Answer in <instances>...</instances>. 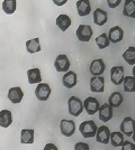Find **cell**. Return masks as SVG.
<instances>
[{
	"label": "cell",
	"instance_id": "6da1fadb",
	"mask_svg": "<svg viewBox=\"0 0 135 150\" xmlns=\"http://www.w3.org/2000/svg\"><path fill=\"white\" fill-rule=\"evenodd\" d=\"M79 131L82 134L84 138H94L96 137L97 131H98V127L95 123V121L92 120H87L81 122L79 125Z\"/></svg>",
	"mask_w": 135,
	"mask_h": 150
},
{
	"label": "cell",
	"instance_id": "7a4b0ae2",
	"mask_svg": "<svg viewBox=\"0 0 135 150\" xmlns=\"http://www.w3.org/2000/svg\"><path fill=\"white\" fill-rule=\"evenodd\" d=\"M84 109V102L77 96H71L68 100V110L72 117H79L82 113Z\"/></svg>",
	"mask_w": 135,
	"mask_h": 150
},
{
	"label": "cell",
	"instance_id": "3957f363",
	"mask_svg": "<svg viewBox=\"0 0 135 150\" xmlns=\"http://www.w3.org/2000/svg\"><path fill=\"white\" fill-rule=\"evenodd\" d=\"M36 99L41 102H46L51 95V88L47 83H39L35 88Z\"/></svg>",
	"mask_w": 135,
	"mask_h": 150
},
{
	"label": "cell",
	"instance_id": "277c9868",
	"mask_svg": "<svg viewBox=\"0 0 135 150\" xmlns=\"http://www.w3.org/2000/svg\"><path fill=\"white\" fill-rule=\"evenodd\" d=\"M92 34H94V30L89 25H80L77 28V31H76L78 39L80 42H86V43L91 39Z\"/></svg>",
	"mask_w": 135,
	"mask_h": 150
},
{
	"label": "cell",
	"instance_id": "5b68a950",
	"mask_svg": "<svg viewBox=\"0 0 135 150\" xmlns=\"http://www.w3.org/2000/svg\"><path fill=\"white\" fill-rule=\"evenodd\" d=\"M54 66L59 73H66L70 69V61L66 55L61 54L54 61Z\"/></svg>",
	"mask_w": 135,
	"mask_h": 150
},
{
	"label": "cell",
	"instance_id": "8992f818",
	"mask_svg": "<svg viewBox=\"0 0 135 150\" xmlns=\"http://www.w3.org/2000/svg\"><path fill=\"white\" fill-rule=\"evenodd\" d=\"M60 130L64 137H72L76 132V123L72 120L63 119L60 122Z\"/></svg>",
	"mask_w": 135,
	"mask_h": 150
},
{
	"label": "cell",
	"instance_id": "52a82bcc",
	"mask_svg": "<svg viewBox=\"0 0 135 150\" xmlns=\"http://www.w3.org/2000/svg\"><path fill=\"white\" fill-rule=\"evenodd\" d=\"M124 67L123 66H114L110 69V81L115 85H121L124 82Z\"/></svg>",
	"mask_w": 135,
	"mask_h": 150
},
{
	"label": "cell",
	"instance_id": "ba28073f",
	"mask_svg": "<svg viewBox=\"0 0 135 150\" xmlns=\"http://www.w3.org/2000/svg\"><path fill=\"white\" fill-rule=\"evenodd\" d=\"M121 131L126 137H132L135 131V120L131 117H126L121 123Z\"/></svg>",
	"mask_w": 135,
	"mask_h": 150
},
{
	"label": "cell",
	"instance_id": "9c48e42d",
	"mask_svg": "<svg viewBox=\"0 0 135 150\" xmlns=\"http://www.w3.org/2000/svg\"><path fill=\"white\" fill-rule=\"evenodd\" d=\"M90 91L94 93H103L105 91V79L103 76H92L90 79Z\"/></svg>",
	"mask_w": 135,
	"mask_h": 150
},
{
	"label": "cell",
	"instance_id": "30bf717a",
	"mask_svg": "<svg viewBox=\"0 0 135 150\" xmlns=\"http://www.w3.org/2000/svg\"><path fill=\"white\" fill-rule=\"evenodd\" d=\"M84 106L86 112L88 113L89 115H94L100 109V104H99L98 100L95 99V98H92V96H89V98H87L84 101Z\"/></svg>",
	"mask_w": 135,
	"mask_h": 150
},
{
	"label": "cell",
	"instance_id": "8fae6325",
	"mask_svg": "<svg viewBox=\"0 0 135 150\" xmlns=\"http://www.w3.org/2000/svg\"><path fill=\"white\" fill-rule=\"evenodd\" d=\"M110 131L109 128L106 125H101L98 128V131L96 134V141L99 144H108L110 142Z\"/></svg>",
	"mask_w": 135,
	"mask_h": 150
},
{
	"label": "cell",
	"instance_id": "7c38bea8",
	"mask_svg": "<svg viewBox=\"0 0 135 150\" xmlns=\"http://www.w3.org/2000/svg\"><path fill=\"white\" fill-rule=\"evenodd\" d=\"M99 120L103 122H108L109 120L113 118V106L110 105L109 103H104L103 105H100L99 109Z\"/></svg>",
	"mask_w": 135,
	"mask_h": 150
},
{
	"label": "cell",
	"instance_id": "4fadbf2b",
	"mask_svg": "<svg viewBox=\"0 0 135 150\" xmlns=\"http://www.w3.org/2000/svg\"><path fill=\"white\" fill-rule=\"evenodd\" d=\"M105 69H106V66L101 58L94 59L90 64V73L94 76H101L105 72Z\"/></svg>",
	"mask_w": 135,
	"mask_h": 150
},
{
	"label": "cell",
	"instance_id": "5bb4252c",
	"mask_svg": "<svg viewBox=\"0 0 135 150\" xmlns=\"http://www.w3.org/2000/svg\"><path fill=\"white\" fill-rule=\"evenodd\" d=\"M23 98H24V92H23V90L19 86H15V88H9L8 99L11 103H14V104L20 103L23 101Z\"/></svg>",
	"mask_w": 135,
	"mask_h": 150
},
{
	"label": "cell",
	"instance_id": "9a60e30c",
	"mask_svg": "<svg viewBox=\"0 0 135 150\" xmlns=\"http://www.w3.org/2000/svg\"><path fill=\"white\" fill-rule=\"evenodd\" d=\"M108 37H109V39H110V43L117 44V43H119V42L123 40L124 31H123V29L119 26H114V27H111L109 29Z\"/></svg>",
	"mask_w": 135,
	"mask_h": 150
},
{
	"label": "cell",
	"instance_id": "2e32d148",
	"mask_svg": "<svg viewBox=\"0 0 135 150\" xmlns=\"http://www.w3.org/2000/svg\"><path fill=\"white\" fill-rule=\"evenodd\" d=\"M62 83H63V85L65 88H74L78 83V75L74 72H72V71H68L62 77Z\"/></svg>",
	"mask_w": 135,
	"mask_h": 150
},
{
	"label": "cell",
	"instance_id": "e0dca14e",
	"mask_svg": "<svg viewBox=\"0 0 135 150\" xmlns=\"http://www.w3.org/2000/svg\"><path fill=\"white\" fill-rule=\"evenodd\" d=\"M77 11L80 17L88 16L91 13V5L89 0H78L77 1Z\"/></svg>",
	"mask_w": 135,
	"mask_h": 150
},
{
	"label": "cell",
	"instance_id": "ac0fdd59",
	"mask_svg": "<svg viewBox=\"0 0 135 150\" xmlns=\"http://www.w3.org/2000/svg\"><path fill=\"white\" fill-rule=\"evenodd\" d=\"M107 20H108V15L104 9H100V8L95 9V11H94V23L97 26H104L107 23Z\"/></svg>",
	"mask_w": 135,
	"mask_h": 150
},
{
	"label": "cell",
	"instance_id": "d6986e66",
	"mask_svg": "<svg viewBox=\"0 0 135 150\" xmlns=\"http://www.w3.org/2000/svg\"><path fill=\"white\" fill-rule=\"evenodd\" d=\"M27 79L29 84H39L42 83V75L41 71L37 67H34L27 71Z\"/></svg>",
	"mask_w": 135,
	"mask_h": 150
},
{
	"label": "cell",
	"instance_id": "ffe728a7",
	"mask_svg": "<svg viewBox=\"0 0 135 150\" xmlns=\"http://www.w3.org/2000/svg\"><path fill=\"white\" fill-rule=\"evenodd\" d=\"M123 15L125 17L135 19V0H125Z\"/></svg>",
	"mask_w": 135,
	"mask_h": 150
},
{
	"label": "cell",
	"instance_id": "44dd1931",
	"mask_svg": "<svg viewBox=\"0 0 135 150\" xmlns=\"http://www.w3.org/2000/svg\"><path fill=\"white\" fill-rule=\"evenodd\" d=\"M13 123V114L9 110H1L0 111V125L1 128H8Z\"/></svg>",
	"mask_w": 135,
	"mask_h": 150
},
{
	"label": "cell",
	"instance_id": "7402d4cb",
	"mask_svg": "<svg viewBox=\"0 0 135 150\" xmlns=\"http://www.w3.org/2000/svg\"><path fill=\"white\" fill-rule=\"evenodd\" d=\"M34 133L33 129H23L20 132V142L23 144H34Z\"/></svg>",
	"mask_w": 135,
	"mask_h": 150
},
{
	"label": "cell",
	"instance_id": "603a6c76",
	"mask_svg": "<svg viewBox=\"0 0 135 150\" xmlns=\"http://www.w3.org/2000/svg\"><path fill=\"white\" fill-rule=\"evenodd\" d=\"M72 21H71V18L68 16V15H59L58 18H56V26L61 29L62 31L68 30V28L71 26Z\"/></svg>",
	"mask_w": 135,
	"mask_h": 150
},
{
	"label": "cell",
	"instance_id": "cb8c5ba5",
	"mask_svg": "<svg viewBox=\"0 0 135 150\" xmlns=\"http://www.w3.org/2000/svg\"><path fill=\"white\" fill-rule=\"evenodd\" d=\"M26 50L29 54H35L41 52V44H39V38H33L26 42Z\"/></svg>",
	"mask_w": 135,
	"mask_h": 150
},
{
	"label": "cell",
	"instance_id": "d4e9b609",
	"mask_svg": "<svg viewBox=\"0 0 135 150\" xmlns=\"http://www.w3.org/2000/svg\"><path fill=\"white\" fill-rule=\"evenodd\" d=\"M123 59L131 66L135 65V48L133 46H129L127 50L123 53Z\"/></svg>",
	"mask_w": 135,
	"mask_h": 150
},
{
	"label": "cell",
	"instance_id": "484cf974",
	"mask_svg": "<svg viewBox=\"0 0 135 150\" xmlns=\"http://www.w3.org/2000/svg\"><path fill=\"white\" fill-rule=\"evenodd\" d=\"M110 144L113 147H121L124 144V133L122 131H115L110 134Z\"/></svg>",
	"mask_w": 135,
	"mask_h": 150
},
{
	"label": "cell",
	"instance_id": "4316f807",
	"mask_svg": "<svg viewBox=\"0 0 135 150\" xmlns=\"http://www.w3.org/2000/svg\"><path fill=\"white\" fill-rule=\"evenodd\" d=\"M17 8V1L16 0H4L2 2V10L7 15H13Z\"/></svg>",
	"mask_w": 135,
	"mask_h": 150
},
{
	"label": "cell",
	"instance_id": "83f0119b",
	"mask_svg": "<svg viewBox=\"0 0 135 150\" xmlns=\"http://www.w3.org/2000/svg\"><path fill=\"white\" fill-rule=\"evenodd\" d=\"M123 88L125 92L133 93L135 92V77L134 76H125L123 82Z\"/></svg>",
	"mask_w": 135,
	"mask_h": 150
},
{
	"label": "cell",
	"instance_id": "f1b7e54d",
	"mask_svg": "<svg viewBox=\"0 0 135 150\" xmlns=\"http://www.w3.org/2000/svg\"><path fill=\"white\" fill-rule=\"evenodd\" d=\"M108 103L113 108H118L121 106V104L123 103V95L121 92H114L110 94L109 99H108Z\"/></svg>",
	"mask_w": 135,
	"mask_h": 150
},
{
	"label": "cell",
	"instance_id": "f546056e",
	"mask_svg": "<svg viewBox=\"0 0 135 150\" xmlns=\"http://www.w3.org/2000/svg\"><path fill=\"white\" fill-rule=\"evenodd\" d=\"M96 44L98 46V48L100 50H104V48H107L110 44V39L108 37V35H106L105 33L99 35L98 37L96 38Z\"/></svg>",
	"mask_w": 135,
	"mask_h": 150
},
{
	"label": "cell",
	"instance_id": "4dcf8cb0",
	"mask_svg": "<svg viewBox=\"0 0 135 150\" xmlns=\"http://www.w3.org/2000/svg\"><path fill=\"white\" fill-rule=\"evenodd\" d=\"M122 150H135V144L131 141H124L122 144Z\"/></svg>",
	"mask_w": 135,
	"mask_h": 150
},
{
	"label": "cell",
	"instance_id": "1f68e13d",
	"mask_svg": "<svg viewBox=\"0 0 135 150\" xmlns=\"http://www.w3.org/2000/svg\"><path fill=\"white\" fill-rule=\"evenodd\" d=\"M74 150H90V148L86 142H77L74 144Z\"/></svg>",
	"mask_w": 135,
	"mask_h": 150
},
{
	"label": "cell",
	"instance_id": "d6a6232c",
	"mask_svg": "<svg viewBox=\"0 0 135 150\" xmlns=\"http://www.w3.org/2000/svg\"><path fill=\"white\" fill-rule=\"evenodd\" d=\"M121 1L122 0H107V4H108V7L113 9V8H116V7L119 6Z\"/></svg>",
	"mask_w": 135,
	"mask_h": 150
},
{
	"label": "cell",
	"instance_id": "836d02e7",
	"mask_svg": "<svg viewBox=\"0 0 135 150\" xmlns=\"http://www.w3.org/2000/svg\"><path fill=\"white\" fill-rule=\"evenodd\" d=\"M43 150H59V148L54 144H46Z\"/></svg>",
	"mask_w": 135,
	"mask_h": 150
},
{
	"label": "cell",
	"instance_id": "e575fe53",
	"mask_svg": "<svg viewBox=\"0 0 135 150\" xmlns=\"http://www.w3.org/2000/svg\"><path fill=\"white\" fill-rule=\"evenodd\" d=\"M52 1L54 2V5H56L59 7L63 6V5H65L68 2V0H52Z\"/></svg>",
	"mask_w": 135,
	"mask_h": 150
},
{
	"label": "cell",
	"instance_id": "d590c367",
	"mask_svg": "<svg viewBox=\"0 0 135 150\" xmlns=\"http://www.w3.org/2000/svg\"><path fill=\"white\" fill-rule=\"evenodd\" d=\"M132 73H133V76L135 77V65L133 66V72H132Z\"/></svg>",
	"mask_w": 135,
	"mask_h": 150
},
{
	"label": "cell",
	"instance_id": "8d00e7d4",
	"mask_svg": "<svg viewBox=\"0 0 135 150\" xmlns=\"http://www.w3.org/2000/svg\"><path fill=\"white\" fill-rule=\"evenodd\" d=\"M132 137H133V140H134V144H135V131H134V133H133V136H132Z\"/></svg>",
	"mask_w": 135,
	"mask_h": 150
}]
</instances>
